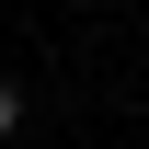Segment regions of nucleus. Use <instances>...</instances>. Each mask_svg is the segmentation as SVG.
I'll return each instance as SVG.
<instances>
[{
  "mask_svg": "<svg viewBox=\"0 0 149 149\" xmlns=\"http://www.w3.org/2000/svg\"><path fill=\"white\" fill-rule=\"evenodd\" d=\"M12 126H23V92H12V80H0V138H12Z\"/></svg>",
  "mask_w": 149,
  "mask_h": 149,
  "instance_id": "nucleus-1",
  "label": "nucleus"
}]
</instances>
